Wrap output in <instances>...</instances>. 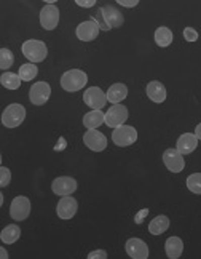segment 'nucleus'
Masks as SVG:
<instances>
[{"label": "nucleus", "mask_w": 201, "mask_h": 259, "mask_svg": "<svg viewBox=\"0 0 201 259\" xmlns=\"http://www.w3.org/2000/svg\"><path fill=\"white\" fill-rule=\"evenodd\" d=\"M19 235H21V229H19L16 224H10L0 232V240H2L5 245H12L18 240Z\"/></svg>", "instance_id": "24"}, {"label": "nucleus", "mask_w": 201, "mask_h": 259, "mask_svg": "<svg viewBox=\"0 0 201 259\" xmlns=\"http://www.w3.org/2000/svg\"><path fill=\"white\" fill-rule=\"evenodd\" d=\"M128 117H129V112L123 104H114L106 112V122L104 123L110 128H118V126L125 125Z\"/></svg>", "instance_id": "8"}, {"label": "nucleus", "mask_w": 201, "mask_h": 259, "mask_svg": "<svg viewBox=\"0 0 201 259\" xmlns=\"http://www.w3.org/2000/svg\"><path fill=\"white\" fill-rule=\"evenodd\" d=\"M10 181H12V173H10L7 166H2L0 168V186L7 187L10 184Z\"/></svg>", "instance_id": "29"}, {"label": "nucleus", "mask_w": 201, "mask_h": 259, "mask_svg": "<svg viewBox=\"0 0 201 259\" xmlns=\"http://www.w3.org/2000/svg\"><path fill=\"white\" fill-rule=\"evenodd\" d=\"M83 101L91 111H103L107 104V95L99 87H89L83 93Z\"/></svg>", "instance_id": "7"}, {"label": "nucleus", "mask_w": 201, "mask_h": 259, "mask_svg": "<svg viewBox=\"0 0 201 259\" xmlns=\"http://www.w3.org/2000/svg\"><path fill=\"white\" fill-rule=\"evenodd\" d=\"M86 83H88V75L83 71H80V69H70V71L64 72L61 77V87L64 92L69 93L80 92Z\"/></svg>", "instance_id": "2"}, {"label": "nucleus", "mask_w": 201, "mask_h": 259, "mask_svg": "<svg viewBox=\"0 0 201 259\" xmlns=\"http://www.w3.org/2000/svg\"><path fill=\"white\" fill-rule=\"evenodd\" d=\"M88 259H107V251L104 250H96L88 254Z\"/></svg>", "instance_id": "31"}, {"label": "nucleus", "mask_w": 201, "mask_h": 259, "mask_svg": "<svg viewBox=\"0 0 201 259\" xmlns=\"http://www.w3.org/2000/svg\"><path fill=\"white\" fill-rule=\"evenodd\" d=\"M0 82H2V85L7 88V90H18L19 87H21V77H19L18 74H13V72H4L2 75H0Z\"/></svg>", "instance_id": "25"}, {"label": "nucleus", "mask_w": 201, "mask_h": 259, "mask_svg": "<svg viewBox=\"0 0 201 259\" xmlns=\"http://www.w3.org/2000/svg\"><path fill=\"white\" fill-rule=\"evenodd\" d=\"M0 254H2V259H8V253L5 250V246H0Z\"/></svg>", "instance_id": "35"}, {"label": "nucleus", "mask_w": 201, "mask_h": 259, "mask_svg": "<svg viewBox=\"0 0 201 259\" xmlns=\"http://www.w3.org/2000/svg\"><path fill=\"white\" fill-rule=\"evenodd\" d=\"M93 19L99 24V27L103 29V31H110V29H114V27L123 26V23H125V18H123L122 12H118V10L112 5L100 7L97 10V13L93 16Z\"/></svg>", "instance_id": "1"}, {"label": "nucleus", "mask_w": 201, "mask_h": 259, "mask_svg": "<svg viewBox=\"0 0 201 259\" xmlns=\"http://www.w3.org/2000/svg\"><path fill=\"white\" fill-rule=\"evenodd\" d=\"M49 95H52V87H49L46 82H37L31 87L29 90V99L34 106H43L46 104V101L49 99Z\"/></svg>", "instance_id": "9"}, {"label": "nucleus", "mask_w": 201, "mask_h": 259, "mask_svg": "<svg viewBox=\"0 0 201 259\" xmlns=\"http://www.w3.org/2000/svg\"><path fill=\"white\" fill-rule=\"evenodd\" d=\"M75 4L82 8H91L96 5V0H75Z\"/></svg>", "instance_id": "33"}, {"label": "nucleus", "mask_w": 201, "mask_h": 259, "mask_svg": "<svg viewBox=\"0 0 201 259\" xmlns=\"http://www.w3.org/2000/svg\"><path fill=\"white\" fill-rule=\"evenodd\" d=\"M78 210V203L77 200L72 197V195H64L61 197V200H59L58 206H56V213L58 216L64 219V221H69V219H72L75 216Z\"/></svg>", "instance_id": "13"}, {"label": "nucleus", "mask_w": 201, "mask_h": 259, "mask_svg": "<svg viewBox=\"0 0 201 259\" xmlns=\"http://www.w3.org/2000/svg\"><path fill=\"white\" fill-rule=\"evenodd\" d=\"M128 96V87L125 83H114L107 90V101L112 104H120Z\"/></svg>", "instance_id": "20"}, {"label": "nucleus", "mask_w": 201, "mask_h": 259, "mask_svg": "<svg viewBox=\"0 0 201 259\" xmlns=\"http://www.w3.org/2000/svg\"><path fill=\"white\" fill-rule=\"evenodd\" d=\"M169 227V219L165 214H160L157 218H154L148 224V232L152 235H162L163 232L168 231Z\"/></svg>", "instance_id": "22"}, {"label": "nucleus", "mask_w": 201, "mask_h": 259, "mask_svg": "<svg viewBox=\"0 0 201 259\" xmlns=\"http://www.w3.org/2000/svg\"><path fill=\"white\" fill-rule=\"evenodd\" d=\"M155 44L162 48H166L173 44V32L166 26H160L155 31Z\"/></svg>", "instance_id": "23"}, {"label": "nucleus", "mask_w": 201, "mask_h": 259, "mask_svg": "<svg viewBox=\"0 0 201 259\" xmlns=\"http://www.w3.org/2000/svg\"><path fill=\"white\" fill-rule=\"evenodd\" d=\"M52 191L59 197L70 195L77 191V181L70 176H59L52 183Z\"/></svg>", "instance_id": "14"}, {"label": "nucleus", "mask_w": 201, "mask_h": 259, "mask_svg": "<svg viewBox=\"0 0 201 259\" xmlns=\"http://www.w3.org/2000/svg\"><path fill=\"white\" fill-rule=\"evenodd\" d=\"M165 251L169 259H177L182 256L184 251V242L179 237H169L165 243Z\"/></svg>", "instance_id": "19"}, {"label": "nucleus", "mask_w": 201, "mask_h": 259, "mask_svg": "<svg viewBox=\"0 0 201 259\" xmlns=\"http://www.w3.org/2000/svg\"><path fill=\"white\" fill-rule=\"evenodd\" d=\"M112 141L118 147H126V146L134 144L137 141V132H136V128L131 126V125H122V126H118V128H114Z\"/></svg>", "instance_id": "5"}, {"label": "nucleus", "mask_w": 201, "mask_h": 259, "mask_svg": "<svg viewBox=\"0 0 201 259\" xmlns=\"http://www.w3.org/2000/svg\"><path fill=\"white\" fill-rule=\"evenodd\" d=\"M148 214V208H144V210H140L137 214H136V218H134V223L136 224H142V221H144V218Z\"/></svg>", "instance_id": "34"}, {"label": "nucleus", "mask_w": 201, "mask_h": 259, "mask_svg": "<svg viewBox=\"0 0 201 259\" xmlns=\"http://www.w3.org/2000/svg\"><path fill=\"white\" fill-rule=\"evenodd\" d=\"M13 61H15V56L8 48L0 50V69L7 71V69H10L13 66Z\"/></svg>", "instance_id": "28"}, {"label": "nucleus", "mask_w": 201, "mask_h": 259, "mask_svg": "<svg viewBox=\"0 0 201 259\" xmlns=\"http://www.w3.org/2000/svg\"><path fill=\"white\" fill-rule=\"evenodd\" d=\"M23 55L29 59L31 63H42L43 59L48 55V48L45 45V42L42 40H35V38H31V40H26L21 47Z\"/></svg>", "instance_id": "3"}, {"label": "nucleus", "mask_w": 201, "mask_h": 259, "mask_svg": "<svg viewBox=\"0 0 201 259\" xmlns=\"http://www.w3.org/2000/svg\"><path fill=\"white\" fill-rule=\"evenodd\" d=\"M83 143L88 149H91L94 152H103L107 147V138L97 132V130H88L83 135Z\"/></svg>", "instance_id": "15"}, {"label": "nucleus", "mask_w": 201, "mask_h": 259, "mask_svg": "<svg viewBox=\"0 0 201 259\" xmlns=\"http://www.w3.org/2000/svg\"><path fill=\"white\" fill-rule=\"evenodd\" d=\"M99 31H100L99 24L91 18V19H88V21L80 23L77 26V29H75V34L78 37V40H82V42H93L94 38L99 35Z\"/></svg>", "instance_id": "11"}, {"label": "nucleus", "mask_w": 201, "mask_h": 259, "mask_svg": "<svg viewBox=\"0 0 201 259\" xmlns=\"http://www.w3.org/2000/svg\"><path fill=\"white\" fill-rule=\"evenodd\" d=\"M38 74V67L34 64V63H27V64H23L19 67V72L18 75L21 77L23 82H31L32 78H35Z\"/></svg>", "instance_id": "26"}, {"label": "nucleus", "mask_w": 201, "mask_h": 259, "mask_svg": "<svg viewBox=\"0 0 201 259\" xmlns=\"http://www.w3.org/2000/svg\"><path fill=\"white\" fill-rule=\"evenodd\" d=\"M187 189L192 194L201 195V173H193L187 178Z\"/></svg>", "instance_id": "27"}, {"label": "nucleus", "mask_w": 201, "mask_h": 259, "mask_svg": "<svg viewBox=\"0 0 201 259\" xmlns=\"http://www.w3.org/2000/svg\"><path fill=\"white\" fill-rule=\"evenodd\" d=\"M163 163L171 173H180L185 168V160L177 149H166L163 152Z\"/></svg>", "instance_id": "10"}, {"label": "nucleus", "mask_w": 201, "mask_h": 259, "mask_svg": "<svg viewBox=\"0 0 201 259\" xmlns=\"http://www.w3.org/2000/svg\"><path fill=\"white\" fill-rule=\"evenodd\" d=\"M31 214V200L24 195H18L12 200L10 205V216H12L15 221H26Z\"/></svg>", "instance_id": "6"}, {"label": "nucleus", "mask_w": 201, "mask_h": 259, "mask_svg": "<svg viewBox=\"0 0 201 259\" xmlns=\"http://www.w3.org/2000/svg\"><path fill=\"white\" fill-rule=\"evenodd\" d=\"M198 146V138L195 133H184L180 135L179 139H177V144H176V149L182 154V155H188L192 154Z\"/></svg>", "instance_id": "17"}, {"label": "nucleus", "mask_w": 201, "mask_h": 259, "mask_svg": "<svg viewBox=\"0 0 201 259\" xmlns=\"http://www.w3.org/2000/svg\"><path fill=\"white\" fill-rule=\"evenodd\" d=\"M195 135H196V138H198V139H201V123L195 128Z\"/></svg>", "instance_id": "36"}, {"label": "nucleus", "mask_w": 201, "mask_h": 259, "mask_svg": "<svg viewBox=\"0 0 201 259\" xmlns=\"http://www.w3.org/2000/svg\"><path fill=\"white\" fill-rule=\"evenodd\" d=\"M145 92H147V96H148L150 101H154L157 104H162V103L166 101V95L168 93H166V88H165V85L162 82H158V80L150 82L147 85Z\"/></svg>", "instance_id": "18"}, {"label": "nucleus", "mask_w": 201, "mask_h": 259, "mask_svg": "<svg viewBox=\"0 0 201 259\" xmlns=\"http://www.w3.org/2000/svg\"><path fill=\"white\" fill-rule=\"evenodd\" d=\"M125 250L128 253L129 257L133 259H147L148 257V246L145 245V242H142L140 238H128Z\"/></svg>", "instance_id": "16"}, {"label": "nucleus", "mask_w": 201, "mask_h": 259, "mask_svg": "<svg viewBox=\"0 0 201 259\" xmlns=\"http://www.w3.org/2000/svg\"><path fill=\"white\" fill-rule=\"evenodd\" d=\"M24 118H26V109H24V106L18 104V103H13V104H10L4 111V114H2V123L7 128H16V126H19L24 122Z\"/></svg>", "instance_id": "4"}, {"label": "nucleus", "mask_w": 201, "mask_h": 259, "mask_svg": "<svg viewBox=\"0 0 201 259\" xmlns=\"http://www.w3.org/2000/svg\"><path fill=\"white\" fill-rule=\"evenodd\" d=\"M106 122V114L103 111H89L83 115V125L88 130H96Z\"/></svg>", "instance_id": "21"}, {"label": "nucleus", "mask_w": 201, "mask_h": 259, "mask_svg": "<svg viewBox=\"0 0 201 259\" xmlns=\"http://www.w3.org/2000/svg\"><path fill=\"white\" fill-rule=\"evenodd\" d=\"M184 38L187 42H196L198 40V32L193 27H185L184 29Z\"/></svg>", "instance_id": "30"}, {"label": "nucleus", "mask_w": 201, "mask_h": 259, "mask_svg": "<svg viewBox=\"0 0 201 259\" xmlns=\"http://www.w3.org/2000/svg\"><path fill=\"white\" fill-rule=\"evenodd\" d=\"M59 23V10L56 5H45L40 10V24L46 31H53Z\"/></svg>", "instance_id": "12"}, {"label": "nucleus", "mask_w": 201, "mask_h": 259, "mask_svg": "<svg viewBox=\"0 0 201 259\" xmlns=\"http://www.w3.org/2000/svg\"><path fill=\"white\" fill-rule=\"evenodd\" d=\"M117 4L122 7H126V8H134V7H137L139 0H117Z\"/></svg>", "instance_id": "32"}]
</instances>
